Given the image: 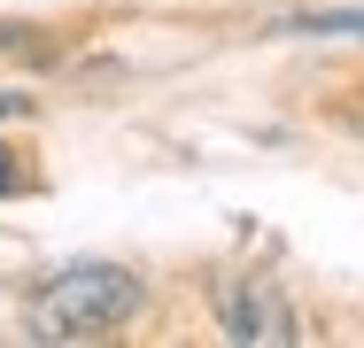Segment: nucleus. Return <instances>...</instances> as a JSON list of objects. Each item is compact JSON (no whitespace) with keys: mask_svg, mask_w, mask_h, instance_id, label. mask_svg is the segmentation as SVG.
Listing matches in <instances>:
<instances>
[{"mask_svg":"<svg viewBox=\"0 0 364 348\" xmlns=\"http://www.w3.org/2000/svg\"><path fill=\"white\" fill-rule=\"evenodd\" d=\"M0 194H31V163L0 147Z\"/></svg>","mask_w":364,"mask_h":348,"instance_id":"nucleus-5","label":"nucleus"},{"mask_svg":"<svg viewBox=\"0 0 364 348\" xmlns=\"http://www.w3.org/2000/svg\"><path fill=\"white\" fill-rule=\"evenodd\" d=\"M132 310H140V278L124 263H70L39 286L31 333L39 341H93V333H117Z\"/></svg>","mask_w":364,"mask_h":348,"instance_id":"nucleus-1","label":"nucleus"},{"mask_svg":"<svg viewBox=\"0 0 364 348\" xmlns=\"http://www.w3.org/2000/svg\"><path fill=\"white\" fill-rule=\"evenodd\" d=\"M47 47H55V39H47L39 23H0V55H31V62H47Z\"/></svg>","mask_w":364,"mask_h":348,"instance_id":"nucleus-4","label":"nucleus"},{"mask_svg":"<svg viewBox=\"0 0 364 348\" xmlns=\"http://www.w3.org/2000/svg\"><path fill=\"white\" fill-rule=\"evenodd\" d=\"M225 333L232 341H294V310L264 278H225Z\"/></svg>","mask_w":364,"mask_h":348,"instance_id":"nucleus-2","label":"nucleus"},{"mask_svg":"<svg viewBox=\"0 0 364 348\" xmlns=\"http://www.w3.org/2000/svg\"><path fill=\"white\" fill-rule=\"evenodd\" d=\"M23 109H31L23 93H0V124H8V116H23Z\"/></svg>","mask_w":364,"mask_h":348,"instance_id":"nucleus-6","label":"nucleus"},{"mask_svg":"<svg viewBox=\"0 0 364 348\" xmlns=\"http://www.w3.org/2000/svg\"><path fill=\"white\" fill-rule=\"evenodd\" d=\"M279 31H310V39H364V8H333V16H287Z\"/></svg>","mask_w":364,"mask_h":348,"instance_id":"nucleus-3","label":"nucleus"}]
</instances>
